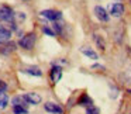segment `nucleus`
I'll return each instance as SVG.
<instances>
[{
    "label": "nucleus",
    "mask_w": 131,
    "mask_h": 114,
    "mask_svg": "<svg viewBox=\"0 0 131 114\" xmlns=\"http://www.w3.org/2000/svg\"><path fill=\"white\" fill-rule=\"evenodd\" d=\"M34 44H35V34L34 32H28V34H26L20 41H18V45L23 49H27V51L34 48Z\"/></svg>",
    "instance_id": "obj_1"
},
{
    "label": "nucleus",
    "mask_w": 131,
    "mask_h": 114,
    "mask_svg": "<svg viewBox=\"0 0 131 114\" xmlns=\"http://www.w3.org/2000/svg\"><path fill=\"white\" fill-rule=\"evenodd\" d=\"M14 18V13L9 6H2L0 7V20L6 21V23H12Z\"/></svg>",
    "instance_id": "obj_2"
},
{
    "label": "nucleus",
    "mask_w": 131,
    "mask_h": 114,
    "mask_svg": "<svg viewBox=\"0 0 131 114\" xmlns=\"http://www.w3.org/2000/svg\"><path fill=\"white\" fill-rule=\"evenodd\" d=\"M40 14L44 18L51 20V21H58V20H61V18H62V13L57 12V10H42Z\"/></svg>",
    "instance_id": "obj_3"
},
{
    "label": "nucleus",
    "mask_w": 131,
    "mask_h": 114,
    "mask_svg": "<svg viewBox=\"0 0 131 114\" xmlns=\"http://www.w3.org/2000/svg\"><path fill=\"white\" fill-rule=\"evenodd\" d=\"M94 16L97 17V20H100L102 23H107L110 20V16H108L107 10L102 6H96L94 7Z\"/></svg>",
    "instance_id": "obj_4"
},
{
    "label": "nucleus",
    "mask_w": 131,
    "mask_h": 114,
    "mask_svg": "<svg viewBox=\"0 0 131 114\" xmlns=\"http://www.w3.org/2000/svg\"><path fill=\"white\" fill-rule=\"evenodd\" d=\"M44 108H45V111L52 113V114H62L63 113L62 107H61L59 104H57V103H52V101L45 103V104H44Z\"/></svg>",
    "instance_id": "obj_5"
},
{
    "label": "nucleus",
    "mask_w": 131,
    "mask_h": 114,
    "mask_svg": "<svg viewBox=\"0 0 131 114\" xmlns=\"http://www.w3.org/2000/svg\"><path fill=\"white\" fill-rule=\"evenodd\" d=\"M49 76H51L52 83H58V82H59L61 77H62V69H61V66H57V65L52 66L51 72H49Z\"/></svg>",
    "instance_id": "obj_6"
},
{
    "label": "nucleus",
    "mask_w": 131,
    "mask_h": 114,
    "mask_svg": "<svg viewBox=\"0 0 131 114\" xmlns=\"http://www.w3.org/2000/svg\"><path fill=\"white\" fill-rule=\"evenodd\" d=\"M110 14L114 17H121L124 14V6L121 3H113L110 6Z\"/></svg>",
    "instance_id": "obj_7"
},
{
    "label": "nucleus",
    "mask_w": 131,
    "mask_h": 114,
    "mask_svg": "<svg viewBox=\"0 0 131 114\" xmlns=\"http://www.w3.org/2000/svg\"><path fill=\"white\" fill-rule=\"evenodd\" d=\"M24 99H26L27 103H30V104H38V103H41V96L38 93H32V92L24 94Z\"/></svg>",
    "instance_id": "obj_8"
},
{
    "label": "nucleus",
    "mask_w": 131,
    "mask_h": 114,
    "mask_svg": "<svg viewBox=\"0 0 131 114\" xmlns=\"http://www.w3.org/2000/svg\"><path fill=\"white\" fill-rule=\"evenodd\" d=\"M80 52H82L83 55H86L88 58H90V59H94V61L99 59V55H97L92 48H89V47H83V48L80 49Z\"/></svg>",
    "instance_id": "obj_9"
},
{
    "label": "nucleus",
    "mask_w": 131,
    "mask_h": 114,
    "mask_svg": "<svg viewBox=\"0 0 131 114\" xmlns=\"http://www.w3.org/2000/svg\"><path fill=\"white\" fill-rule=\"evenodd\" d=\"M12 37V32L9 31L7 28H3V27H0V44H4L10 40Z\"/></svg>",
    "instance_id": "obj_10"
},
{
    "label": "nucleus",
    "mask_w": 131,
    "mask_h": 114,
    "mask_svg": "<svg viewBox=\"0 0 131 114\" xmlns=\"http://www.w3.org/2000/svg\"><path fill=\"white\" fill-rule=\"evenodd\" d=\"M23 72L27 75H32V76H41V75H42V71H41L40 68H37V66H31V68L23 69Z\"/></svg>",
    "instance_id": "obj_11"
},
{
    "label": "nucleus",
    "mask_w": 131,
    "mask_h": 114,
    "mask_svg": "<svg viewBox=\"0 0 131 114\" xmlns=\"http://www.w3.org/2000/svg\"><path fill=\"white\" fill-rule=\"evenodd\" d=\"M9 104V97L4 92H0V110H3V108L7 107Z\"/></svg>",
    "instance_id": "obj_12"
},
{
    "label": "nucleus",
    "mask_w": 131,
    "mask_h": 114,
    "mask_svg": "<svg viewBox=\"0 0 131 114\" xmlns=\"http://www.w3.org/2000/svg\"><path fill=\"white\" fill-rule=\"evenodd\" d=\"M79 104H80V106H86V107H89V106H93V100H92L90 97L88 96V94H83V96L79 99Z\"/></svg>",
    "instance_id": "obj_13"
},
{
    "label": "nucleus",
    "mask_w": 131,
    "mask_h": 114,
    "mask_svg": "<svg viewBox=\"0 0 131 114\" xmlns=\"http://www.w3.org/2000/svg\"><path fill=\"white\" fill-rule=\"evenodd\" d=\"M93 40H94V42H96L97 48L102 49V51H104V49H106V44H104V41H103V38L100 37V35L94 34V35H93Z\"/></svg>",
    "instance_id": "obj_14"
},
{
    "label": "nucleus",
    "mask_w": 131,
    "mask_h": 114,
    "mask_svg": "<svg viewBox=\"0 0 131 114\" xmlns=\"http://www.w3.org/2000/svg\"><path fill=\"white\" fill-rule=\"evenodd\" d=\"M12 103H13V106H26V103H27V100L24 99V96H17V97H14V99L12 100Z\"/></svg>",
    "instance_id": "obj_15"
},
{
    "label": "nucleus",
    "mask_w": 131,
    "mask_h": 114,
    "mask_svg": "<svg viewBox=\"0 0 131 114\" xmlns=\"http://www.w3.org/2000/svg\"><path fill=\"white\" fill-rule=\"evenodd\" d=\"M13 113L14 114H27V108L23 106H13Z\"/></svg>",
    "instance_id": "obj_16"
},
{
    "label": "nucleus",
    "mask_w": 131,
    "mask_h": 114,
    "mask_svg": "<svg viewBox=\"0 0 131 114\" xmlns=\"http://www.w3.org/2000/svg\"><path fill=\"white\" fill-rule=\"evenodd\" d=\"M86 114H100V110L97 107H94V106H89L86 108Z\"/></svg>",
    "instance_id": "obj_17"
},
{
    "label": "nucleus",
    "mask_w": 131,
    "mask_h": 114,
    "mask_svg": "<svg viewBox=\"0 0 131 114\" xmlns=\"http://www.w3.org/2000/svg\"><path fill=\"white\" fill-rule=\"evenodd\" d=\"M42 31H44V34L49 35V37H55V31H52V30L49 28V27H44Z\"/></svg>",
    "instance_id": "obj_18"
},
{
    "label": "nucleus",
    "mask_w": 131,
    "mask_h": 114,
    "mask_svg": "<svg viewBox=\"0 0 131 114\" xmlns=\"http://www.w3.org/2000/svg\"><path fill=\"white\" fill-rule=\"evenodd\" d=\"M54 30H55V34H62V26L58 23L54 24Z\"/></svg>",
    "instance_id": "obj_19"
},
{
    "label": "nucleus",
    "mask_w": 131,
    "mask_h": 114,
    "mask_svg": "<svg viewBox=\"0 0 131 114\" xmlns=\"http://www.w3.org/2000/svg\"><path fill=\"white\" fill-rule=\"evenodd\" d=\"M6 87H7V86H6V83L0 80V92H4V90H6Z\"/></svg>",
    "instance_id": "obj_20"
},
{
    "label": "nucleus",
    "mask_w": 131,
    "mask_h": 114,
    "mask_svg": "<svg viewBox=\"0 0 131 114\" xmlns=\"http://www.w3.org/2000/svg\"><path fill=\"white\" fill-rule=\"evenodd\" d=\"M17 17H18V20H24V18H26V14H24V13H18Z\"/></svg>",
    "instance_id": "obj_21"
},
{
    "label": "nucleus",
    "mask_w": 131,
    "mask_h": 114,
    "mask_svg": "<svg viewBox=\"0 0 131 114\" xmlns=\"http://www.w3.org/2000/svg\"><path fill=\"white\" fill-rule=\"evenodd\" d=\"M24 2H27V0H24Z\"/></svg>",
    "instance_id": "obj_22"
}]
</instances>
